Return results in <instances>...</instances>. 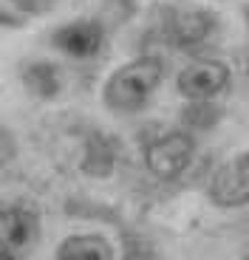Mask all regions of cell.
Returning <instances> with one entry per match:
<instances>
[{"label":"cell","instance_id":"1","mask_svg":"<svg viewBox=\"0 0 249 260\" xmlns=\"http://www.w3.org/2000/svg\"><path fill=\"white\" fill-rule=\"evenodd\" d=\"M162 77L164 68L156 57H139L108 77L102 99L113 113H136L147 105Z\"/></svg>","mask_w":249,"mask_h":260},{"label":"cell","instance_id":"2","mask_svg":"<svg viewBox=\"0 0 249 260\" xmlns=\"http://www.w3.org/2000/svg\"><path fill=\"white\" fill-rule=\"evenodd\" d=\"M178 93L190 102H201V99H212L218 93L227 91L230 85V68L221 59H196L178 74L176 79Z\"/></svg>","mask_w":249,"mask_h":260},{"label":"cell","instance_id":"3","mask_svg":"<svg viewBox=\"0 0 249 260\" xmlns=\"http://www.w3.org/2000/svg\"><path fill=\"white\" fill-rule=\"evenodd\" d=\"M193 150H196V144L187 133H167L147 147L144 161H147V170L156 178L170 181V178H178L187 170V164L193 161Z\"/></svg>","mask_w":249,"mask_h":260},{"label":"cell","instance_id":"4","mask_svg":"<svg viewBox=\"0 0 249 260\" xmlns=\"http://www.w3.org/2000/svg\"><path fill=\"white\" fill-rule=\"evenodd\" d=\"M210 201L218 207H246L249 204V153L230 158L210 178Z\"/></svg>","mask_w":249,"mask_h":260},{"label":"cell","instance_id":"5","mask_svg":"<svg viewBox=\"0 0 249 260\" xmlns=\"http://www.w3.org/2000/svg\"><path fill=\"white\" fill-rule=\"evenodd\" d=\"M167 40L176 48H196L215 31V14L207 9H178L167 17Z\"/></svg>","mask_w":249,"mask_h":260},{"label":"cell","instance_id":"6","mask_svg":"<svg viewBox=\"0 0 249 260\" xmlns=\"http://www.w3.org/2000/svg\"><path fill=\"white\" fill-rule=\"evenodd\" d=\"M40 238V215L26 207L0 209V249L12 254L26 252Z\"/></svg>","mask_w":249,"mask_h":260},{"label":"cell","instance_id":"7","mask_svg":"<svg viewBox=\"0 0 249 260\" xmlns=\"http://www.w3.org/2000/svg\"><path fill=\"white\" fill-rule=\"evenodd\" d=\"M102 43H105V28L97 20H74L54 31V46L68 57H94L99 54Z\"/></svg>","mask_w":249,"mask_h":260},{"label":"cell","instance_id":"8","mask_svg":"<svg viewBox=\"0 0 249 260\" xmlns=\"http://www.w3.org/2000/svg\"><path fill=\"white\" fill-rule=\"evenodd\" d=\"M57 260H113V246L105 235H68L57 246Z\"/></svg>","mask_w":249,"mask_h":260},{"label":"cell","instance_id":"9","mask_svg":"<svg viewBox=\"0 0 249 260\" xmlns=\"http://www.w3.org/2000/svg\"><path fill=\"white\" fill-rule=\"evenodd\" d=\"M23 85L34 96L54 99L59 93V88H63V74H59V68L54 62L40 59V62H32L23 68Z\"/></svg>","mask_w":249,"mask_h":260},{"label":"cell","instance_id":"10","mask_svg":"<svg viewBox=\"0 0 249 260\" xmlns=\"http://www.w3.org/2000/svg\"><path fill=\"white\" fill-rule=\"evenodd\" d=\"M111 167H113V150H111V144H108L102 136H94L91 144H88L82 170L91 173V176H108Z\"/></svg>","mask_w":249,"mask_h":260},{"label":"cell","instance_id":"11","mask_svg":"<svg viewBox=\"0 0 249 260\" xmlns=\"http://www.w3.org/2000/svg\"><path fill=\"white\" fill-rule=\"evenodd\" d=\"M221 119V111H218L215 105L210 102V99H201V102H190L187 108H184L181 113V122L187 124V127H196V130H207L212 127V124Z\"/></svg>","mask_w":249,"mask_h":260},{"label":"cell","instance_id":"12","mask_svg":"<svg viewBox=\"0 0 249 260\" xmlns=\"http://www.w3.org/2000/svg\"><path fill=\"white\" fill-rule=\"evenodd\" d=\"M14 153H17V144H14V136L9 133L3 124H0V170L6 167L9 161L14 158Z\"/></svg>","mask_w":249,"mask_h":260},{"label":"cell","instance_id":"13","mask_svg":"<svg viewBox=\"0 0 249 260\" xmlns=\"http://www.w3.org/2000/svg\"><path fill=\"white\" fill-rule=\"evenodd\" d=\"M12 3L26 14H43V12H48V9H54L57 0H12Z\"/></svg>","mask_w":249,"mask_h":260},{"label":"cell","instance_id":"14","mask_svg":"<svg viewBox=\"0 0 249 260\" xmlns=\"http://www.w3.org/2000/svg\"><path fill=\"white\" fill-rule=\"evenodd\" d=\"M17 254H12V252H6V249H0V260H14Z\"/></svg>","mask_w":249,"mask_h":260},{"label":"cell","instance_id":"15","mask_svg":"<svg viewBox=\"0 0 249 260\" xmlns=\"http://www.w3.org/2000/svg\"><path fill=\"white\" fill-rule=\"evenodd\" d=\"M246 20H249V9H246Z\"/></svg>","mask_w":249,"mask_h":260}]
</instances>
